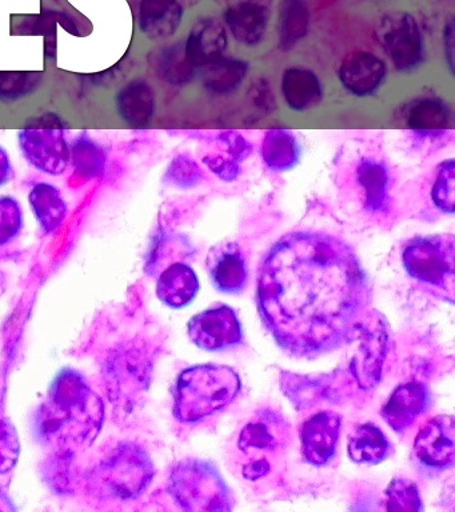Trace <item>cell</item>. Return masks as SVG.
<instances>
[{
    "mask_svg": "<svg viewBox=\"0 0 455 512\" xmlns=\"http://www.w3.org/2000/svg\"><path fill=\"white\" fill-rule=\"evenodd\" d=\"M455 424L453 416L439 415L427 420L414 442L419 462L435 470L453 467L455 459Z\"/></svg>",
    "mask_w": 455,
    "mask_h": 512,
    "instance_id": "10",
    "label": "cell"
},
{
    "mask_svg": "<svg viewBox=\"0 0 455 512\" xmlns=\"http://www.w3.org/2000/svg\"><path fill=\"white\" fill-rule=\"evenodd\" d=\"M115 108L127 126L138 130L149 127L157 111L154 87L146 79H131L115 95Z\"/></svg>",
    "mask_w": 455,
    "mask_h": 512,
    "instance_id": "16",
    "label": "cell"
},
{
    "mask_svg": "<svg viewBox=\"0 0 455 512\" xmlns=\"http://www.w3.org/2000/svg\"><path fill=\"white\" fill-rule=\"evenodd\" d=\"M210 276L214 286L227 294H237L246 287L247 263L241 248L222 246L210 259Z\"/></svg>",
    "mask_w": 455,
    "mask_h": 512,
    "instance_id": "21",
    "label": "cell"
},
{
    "mask_svg": "<svg viewBox=\"0 0 455 512\" xmlns=\"http://www.w3.org/2000/svg\"><path fill=\"white\" fill-rule=\"evenodd\" d=\"M251 102L255 104V108L263 112L271 111L275 108V98L271 92L270 84L265 79H259L257 83L251 87Z\"/></svg>",
    "mask_w": 455,
    "mask_h": 512,
    "instance_id": "40",
    "label": "cell"
},
{
    "mask_svg": "<svg viewBox=\"0 0 455 512\" xmlns=\"http://www.w3.org/2000/svg\"><path fill=\"white\" fill-rule=\"evenodd\" d=\"M151 67L159 79L174 87L187 86L198 75V68L186 54L185 42L161 48L154 55Z\"/></svg>",
    "mask_w": 455,
    "mask_h": 512,
    "instance_id": "28",
    "label": "cell"
},
{
    "mask_svg": "<svg viewBox=\"0 0 455 512\" xmlns=\"http://www.w3.org/2000/svg\"><path fill=\"white\" fill-rule=\"evenodd\" d=\"M445 35H443V42H445V52L447 63H449L450 70L453 71L454 66V24L449 22L445 28Z\"/></svg>",
    "mask_w": 455,
    "mask_h": 512,
    "instance_id": "43",
    "label": "cell"
},
{
    "mask_svg": "<svg viewBox=\"0 0 455 512\" xmlns=\"http://www.w3.org/2000/svg\"><path fill=\"white\" fill-rule=\"evenodd\" d=\"M42 74L33 71H0V103L29 98L41 88Z\"/></svg>",
    "mask_w": 455,
    "mask_h": 512,
    "instance_id": "32",
    "label": "cell"
},
{
    "mask_svg": "<svg viewBox=\"0 0 455 512\" xmlns=\"http://www.w3.org/2000/svg\"><path fill=\"white\" fill-rule=\"evenodd\" d=\"M281 92L287 107L295 112L313 110L323 99L321 79L305 67H290L283 71Z\"/></svg>",
    "mask_w": 455,
    "mask_h": 512,
    "instance_id": "18",
    "label": "cell"
},
{
    "mask_svg": "<svg viewBox=\"0 0 455 512\" xmlns=\"http://www.w3.org/2000/svg\"><path fill=\"white\" fill-rule=\"evenodd\" d=\"M386 510L421 511V496L415 483L409 479H394L386 490Z\"/></svg>",
    "mask_w": 455,
    "mask_h": 512,
    "instance_id": "36",
    "label": "cell"
},
{
    "mask_svg": "<svg viewBox=\"0 0 455 512\" xmlns=\"http://www.w3.org/2000/svg\"><path fill=\"white\" fill-rule=\"evenodd\" d=\"M263 163L275 174H283L301 162L302 148L293 131L271 128L263 135L261 144Z\"/></svg>",
    "mask_w": 455,
    "mask_h": 512,
    "instance_id": "20",
    "label": "cell"
},
{
    "mask_svg": "<svg viewBox=\"0 0 455 512\" xmlns=\"http://www.w3.org/2000/svg\"><path fill=\"white\" fill-rule=\"evenodd\" d=\"M386 75L383 59L367 51L347 55L338 70L343 88L358 98L374 95L385 82Z\"/></svg>",
    "mask_w": 455,
    "mask_h": 512,
    "instance_id": "13",
    "label": "cell"
},
{
    "mask_svg": "<svg viewBox=\"0 0 455 512\" xmlns=\"http://www.w3.org/2000/svg\"><path fill=\"white\" fill-rule=\"evenodd\" d=\"M109 152L89 132H81L70 143V166L79 179L95 180L106 174Z\"/></svg>",
    "mask_w": 455,
    "mask_h": 512,
    "instance_id": "27",
    "label": "cell"
},
{
    "mask_svg": "<svg viewBox=\"0 0 455 512\" xmlns=\"http://www.w3.org/2000/svg\"><path fill=\"white\" fill-rule=\"evenodd\" d=\"M154 476L150 456L134 444H122L95 468L91 484L101 494L131 499L149 487Z\"/></svg>",
    "mask_w": 455,
    "mask_h": 512,
    "instance_id": "5",
    "label": "cell"
},
{
    "mask_svg": "<svg viewBox=\"0 0 455 512\" xmlns=\"http://www.w3.org/2000/svg\"><path fill=\"white\" fill-rule=\"evenodd\" d=\"M431 200L439 211L454 214L455 208V163L447 159L439 164L431 187Z\"/></svg>",
    "mask_w": 455,
    "mask_h": 512,
    "instance_id": "34",
    "label": "cell"
},
{
    "mask_svg": "<svg viewBox=\"0 0 455 512\" xmlns=\"http://www.w3.org/2000/svg\"><path fill=\"white\" fill-rule=\"evenodd\" d=\"M15 178V168L13 160L10 158L6 148L0 146V188L7 186L13 182Z\"/></svg>",
    "mask_w": 455,
    "mask_h": 512,
    "instance_id": "41",
    "label": "cell"
},
{
    "mask_svg": "<svg viewBox=\"0 0 455 512\" xmlns=\"http://www.w3.org/2000/svg\"><path fill=\"white\" fill-rule=\"evenodd\" d=\"M229 46L225 24L214 16L199 19L185 42L186 54L198 71L222 56Z\"/></svg>",
    "mask_w": 455,
    "mask_h": 512,
    "instance_id": "15",
    "label": "cell"
},
{
    "mask_svg": "<svg viewBox=\"0 0 455 512\" xmlns=\"http://www.w3.org/2000/svg\"><path fill=\"white\" fill-rule=\"evenodd\" d=\"M207 170L213 172L222 182L233 183L242 174L241 163L229 155L210 154L202 159Z\"/></svg>",
    "mask_w": 455,
    "mask_h": 512,
    "instance_id": "38",
    "label": "cell"
},
{
    "mask_svg": "<svg viewBox=\"0 0 455 512\" xmlns=\"http://www.w3.org/2000/svg\"><path fill=\"white\" fill-rule=\"evenodd\" d=\"M341 428L342 419L337 412L323 411L307 419L299 432L306 462L313 466H326L337 452Z\"/></svg>",
    "mask_w": 455,
    "mask_h": 512,
    "instance_id": "11",
    "label": "cell"
},
{
    "mask_svg": "<svg viewBox=\"0 0 455 512\" xmlns=\"http://www.w3.org/2000/svg\"><path fill=\"white\" fill-rule=\"evenodd\" d=\"M134 352L119 351L107 363L106 379L107 390L110 391L114 402L125 403L135 391L142 388V364Z\"/></svg>",
    "mask_w": 455,
    "mask_h": 512,
    "instance_id": "23",
    "label": "cell"
},
{
    "mask_svg": "<svg viewBox=\"0 0 455 512\" xmlns=\"http://www.w3.org/2000/svg\"><path fill=\"white\" fill-rule=\"evenodd\" d=\"M310 26L307 0H282L279 8V44L291 50L306 38Z\"/></svg>",
    "mask_w": 455,
    "mask_h": 512,
    "instance_id": "31",
    "label": "cell"
},
{
    "mask_svg": "<svg viewBox=\"0 0 455 512\" xmlns=\"http://www.w3.org/2000/svg\"><path fill=\"white\" fill-rule=\"evenodd\" d=\"M218 140L226 147L227 155L239 163L245 162L253 152L249 140L237 131H223L218 135Z\"/></svg>",
    "mask_w": 455,
    "mask_h": 512,
    "instance_id": "39",
    "label": "cell"
},
{
    "mask_svg": "<svg viewBox=\"0 0 455 512\" xmlns=\"http://www.w3.org/2000/svg\"><path fill=\"white\" fill-rule=\"evenodd\" d=\"M25 226L23 208L17 198L0 196V247L13 243Z\"/></svg>",
    "mask_w": 455,
    "mask_h": 512,
    "instance_id": "35",
    "label": "cell"
},
{
    "mask_svg": "<svg viewBox=\"0 0 455 512\" xmlns=\"http://www.w3.org/2000/svg\"><path fill=\"white\" fill-rule=\"evenodd\" d=\"M382 47L395 70L413 72L425 60V39L417 19L407 12L390 16L382 28Z\"/></svg>",
    "mask_w": 455,
    "mask_h": 512,
    "instance_id": "8",
    "label": "cell"
},
{
    "mask_svg": "<svg viewBox=\"0 0 455 512\" xmlns=\"http://www.w3.org/2000/svg\"><path fill=\"white\" fill-rule=\"evenodd\" d=\"M189 336L202 350L222 351L242 343V326L229 306L211 308L195 315L189 323Z\"/></svg>",
    "mask_w": 455,
    "mask_h": 512,
    "instance_id": "9",
    "label": "cell"
},
{
    "mask_svg": "<svg viewBox=\"0 0 455 512\" xmlns=\"http://www.w3.org/2000/svg\"><path fill=\"white\" fill-rule=\"evenodd\" d=\"M21 444L17 430L9 419L0 416V474H7L18 462Z\"/></svg>",
    "mask_w": 455,
    "mask_h": 512,
    "instance_id": "37",
    "label": "cell"
},
{
    "mask_svg": "<svg viewBox=\"0 0 455 512\" xmlns=\"http://www.w3.org/2000/svg\"><path fill=\"white\" fill-rule=\"evenodd\" d=\"M103 419L102 399L77 372L63 371L39 408L37 430L46 444L66 455L93 443Z\"/></svg>",
    "mask_w": 455,
    "mask_h": 512,
    "instance_id": "2",
    "label": "cell"
},
{
    "mask_svg": "<svg viewBox=\"0 0 455 512\" xmlns=\"http://www.w3.org/2000/svg\"><path fill=\"white\" fill-rule=\"evenodd\" d=\"M350 458L361 464H378L389 458L393 444L373 423H363L355 427L347 444Z\"/></svg>",
    "mask_w": 455,
    "mask_h": 512,
    "instance_id": "29",
    "label": "cell"
},
{
    "mask_svg": "<svg viewBox=\"0 0 455 512\" xmlns=\"http://www.w3.org/2000/svg\"><path fill=\"white\" fill-rule=\"evenodd\" d=\"M29 204L39 226L46 234L57 231L69 214L65 196L50 182H38L30 188Z\"/></svg>",
    "mask_w": 455,
    "mask_h": 512,
    "instance_id": "22",
    "label": "cell"
},
{
    "mask_svg": "<svg viewBox=\"0 0 455 512\" xmlns=\"http://www.w3.org/2000/svg\"><path fill=\"white\" fill-rule=\"evenodd\" d=\"M274 0H235L226 8L225 27L243 46L254 47L265 39Z\"/></svg>",
    "mask_w": 455,
    "mask_h": 512,
    "instance_id": "12",
    "label": "cell"
},
{
    "mask_svg": "<svg viewBox=\"0 0 455 512\" xmlns=\"http://www.w3.org/2000/svg\"><path fill=\"white\" fill-rule=\"evenodd\" d=\"M411 278L441 291L453 302L455 242L453 235L423 236L411 240L402 254Z\"/></svg>",
    "mask_w": 455,
    "mask_h": 512,
    "instance_id": "6",
    "label": "cell"
},
{
    "mask_svg": "<svg viewBox=\"0 0 455 512\" xmlns=\"http://www.w3.org/2000/svg\"><path fill=\"white\" fill-rule=\"evenodd\" d=\"M241 379L233 368L203 364L179 375L174 391V415L182 423H197L229 406Z\"/></svg>",
    "mask_w": 455,
    "mask_h": 512,
    "instance_id": "3",
    "label": "cell"
},
{
    "mask_svg": "<svg viewBox=\"0 0 455 512\" xmlns=\"http://www.w3.org/2000/svg\"><path fill=\"white\" fill-rule=\"evenodd\" d=\"M369 282L342 239L295 231L279 239L259 268L262 322L282 350L315 358L349 342L369 304Z\"/></svg>",
    "mask_w": 455,
    "mask_h": 512,
    "instance_id": "1",
    "label": "cell"
},
{
    "mask_svg": "<svg viewBox=\"0 0 455 512\" xmlns=\"http://www.w3.org/2000/svg\"><path fill=\"white\" fill-rule=\"evenodd\" d=\"M199 291V280L193 268L174 263L159 276L157 294L167 306L182 308L193 302Z\"/></svg>",
    "mask_w": 455,
    "mask_h": 512,
    "instance_id": "26",
    "label": "cell"
},
{
    "mask_svg": "<svg viewBox=\"0 0 455 512\" xmlns=\"http://www.w3.org/2000/svg\"><path fill=\"white\" fill-rule=\"evenodd\" d=\"M249 64L245 60L222 56L198 71L203 88L213 96L233 95L245 83Z\"/></svg>",
    "mask_w": 455,
    "mask_h": 512,
    "instance_id": "24",
    "label": "cell"
},
{
    "mask_svg": "<svg viewBox=\"0 0 455 512\" xmlns=\"http://www.w3.org/2000/svg\"><path fill=\"white\" fill-rule=\"evenodd\" d=\"M430 395L421 383L411 382L395 388L382 410L383 419L395 432H405L429 410Z\"/></svg>",
    "mask_w": 455,
    "mask_h": 512,
    "instance_id": "14",
    "label": "cell"
},
{
    "mask_svg": "<svg viewBox=\"0 0 455 512\" xmlns=\"http://www.w3.org/2000/svg\"><path fill=\"white\" fill-rule=\"evenodd\" d=\"M270 471V464L266 459L255 460V462H251L246 464L245 468H243V475L245 478L250 480H257L265 476L267 472Z\"/></svg>",
    "mask_w": 455,
    "mask_h": 512,
    "instance_id": "42",
    "label": "cell"
},
{
    "mask_svg": "<svg viewBox=\"0 0 455 512\" xmlns=\"http://www.w3.org/2000/svg\"><path fill=\"white\" fill-rule=\"evenodd\" d=\"M23 158L47 176H61L70 166V142L65 123L55 114L37 116L18 132Z\"/></svg>",
    "mask_w": 455,
    "mask_h": 512,
    "instance_id": "4",
    "label": "cell"
},
{
    "mask_svg": "<svg viewBox=\"0 0 455 512\" xmlns=\"http://www.w3.org/2000/svg\"><path fill=\"white\" fill-rule=\"evenodd\" d=\"M449 104L438 96H425L415 100L406 115V126L421 138L434 139L445 134L451 126Z\"/></svg>",
    "mask_w": 455,
    "mask_h": 512,
    "instance_id": "19",
    "label": "cell"
},
{
    "mask_svg": "<svg viewBox=\"0 0 455 512\" xmlns=\"http://www.w3.org/2000/svg\"><path fill=\"white\" fill-rule=\"evenodd\" d=\"M205 172L197 163V160L187 154H179L171 160L169 167L166 168L165 182L170 186L181 188V190H191L198 187L205 180Z\"/></svg>",
    "mask_w": 455,
    "mask_h": 512,
    "instance_id": "33",
    "label": "cell"
},
{
    "mask_svg": "<svg viewBox=\"0 0 455 512\" xmlns=\"http://www.w3.org/2000/svg\"><path fill=\"white\" fill-rule=\"evenodd\" d=\"M286 436L287 428L282 419L273 414L259 416L243 428L238 446L245 452H273L283 446Z\"/></svg>",
    "mask_w": 455,
    "mask_h": 512,
    "instance_id": "30",
    "label": "cell"
},
{
    "mask_svg": "<svg viewBox=\"0 0 455 512\" xmlns=\"http://www.w3.org/2000/svg\"><path fill=\"white\" fill-rule=\"evenodd\" d=\"M170 492L189 511H223L233 507V498L222 476L201 460H185L174 468Z\"/></svg>",
    "mask_w": 455,
    "mask_h": 512,
    "instance_id": "7",
    "label": "cell"
},
{
    "mask_svg": "<svg viewBox=\"0 0 455 512\" xmlns=\"http://www.w3.org/2000/svg\"><path fill=\"white\" fill-rule=\"evenodd\" d=\"M185 10L179 0H141L138 27L151 40L169 39L181 27Z\"/></svg>",
    "mask_w": 455,
    "mask_h": 512,
    "instance_id": "17",
    "label": "cell"
},
{
    "mask_svg": "<svg viewBox=\"0 0 455 512\" xmlns=\"http://www.w3.org/2000/svg\"><path fill=\"white\" fill-rule=\"evenodd\" d=\"M357 180L365 196V207L379 214L389 207L391 178L389 168L381 160L363 158L358 163Z\"/></svg>",
    "mask_w": 455,
    "mask_h": 512,
    "instance_id": "25",
    "label": "cell"
}]
</instances>
